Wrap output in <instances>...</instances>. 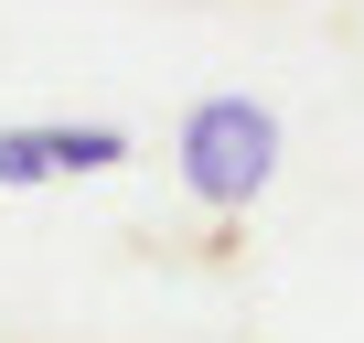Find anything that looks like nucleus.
Here are the masks:
<instances>
[{"mask_svg":"<svg viewBox=\"0 0 364 343\" xmlns=\"http://www.w3.org/2000/svg\"><path fill=\"white\" fill-rule=\"evenodd\" d=\"M33 183H54V139L43 129H0V194H33Z\"/></svg>","mask_w":364,"mask_h":343,"instance_id":"3","label":"nucleus"},{"mask_svg":"<svg viewBox=\"0 0 364 343\" xmlns=\"http://www.w3.org/2000/svg\"><path fill=\"white\" fill-rule=\"evenodd\" d=\"M171 161H182V194H193L204 215H247L279 183V107L268 97H204L193 118H182Z\"/></svg>","mask_w":364,"mask_h":343,"instance_id":"1","label":"nucleus"},{"mask_svg":"<svg viewBox=\"0 0 364 343\" xmlns=\"http://www.w3.org/2000/svg\"><path fill=\"white\" fill-rule=\"evenodd\" d=\"M54 139V172H118L129 161V129L118 118H65V129H43Z\"/></svg>","mask_w":364,"mask_h":343,"instance_id":"2","label":"nucleus"}]
</instances>
